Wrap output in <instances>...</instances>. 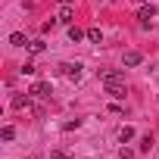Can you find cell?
<instances>
[{
  "label": "cell",
  "mask_w": 159,
  "mask_h": 159,
  "mask_svg": "<svg viewBox=\"0 0 159 159\" xmlns=\"http://www.w3.org/2000/svg\"><path fill=\"white\" fill-rule=\"evenodd\" d=\"M81 62H59V72L69 78V81H78V78H81Z\"/></svg>",
  "instance_id": "6da1fadb"
},
{
  "label": "cell",
  "mask_w": 159,
  "mask_h": 159,
  "mask_svg": "<svg viewBox=\"0 0 159 159\" xmlns=\"http://www.w3.org/2000/svg\"><path fill=\"white\" fill-rule=\"evenodd\" d=\"M103 88H106V94L112 97V100H125V81H103Z\"/></svg>",
  "instance_id": "7a4b0ae2"
},
{
  "label": "cell",
  "mask_w": 159,
  "mask_h": 159,
  "mask_svg": "<svg viewBox=\"0 0 159 159\" xmlns=\"http://www.w3.org/2000/svg\"><path fill=\"white\" fill-rule=\"evenodd\" d=\"M137 19H140V25L147 28L153 19H156V7H140V13H137Z\"/></svg>",
  "instance_id": "3957f363"
},
{
  "label": "cell",
  "mask_w": 159,
  "mask_h": 159,
  "mask_svg": "<svg viewBox=\"0 0 159 159\" xmlns=\"http://www.w3.org/2000/svg\"><path fill=\"white\" fill-rule=\"evenodd\" d=\"M143 62V56L137 53V50H128L125 56H122V66H128V69H134V66H140Z\"/></svg>",
  "instance_id": "277c9868"
},
{
  "label": "cell",
  "mask_w": 159,
  "mask_h": 159,
  "mask_svg": "<svg viewBox=\"0 0 159 159\" xmlns=\"http://www.w3.org/2000/svg\"><path fill=\"white\" fill-rule=\"evenodd\" d=\"M100 78L103 81H125V75L119 69H100Z\"/></svg>",
  "instance_id": "5b68a950"
},
{
  "label": "cell",
  "mask_w": 159,
  "mask_h": 159,
  "mask_svg": "<svg viewBox=\"0 0 159 159\" xmlns=\"http://www.w3.org/2000/svg\"><path fill=\"white\" fill-rule=\"evenodd\" d=\"M28 94H31V97H47V94H50V84H47V81H34Z\"/></svg>",
  "instance_id": "8992f818"
},
{
  "label": "cell",
  "mask_w": 159,
  "mask_h": 159,
  "mask_svg": "<svg viewBox=\"0 0 159 159\" xmlns=\"http://www.w3.org/2000/svg\"><path fill=\"white\" fill-rule=\"evenodd\" d=\"M10 44H13V47H28V41H25L22 31H13V34H10Z\"/></svg>",
  "instance_id": "52a82bcc"
},
{
  "label": "cell",
  "mask_w": 159,
  "mask_h": 159,
  "mask_svg": "<svg viewBox=\"0 0 159 159\" xmlns=\"http://www.w3.org/2000/svg\"><path fill=\"white\" fill-rule=\"evenodd\" d=\"M72 16H75V13H72V7H62L56 19H59V22H66V25H72Z\"/></svg>",
  "instance_id": "ba28073f"
},
{
  "label": "cell",
  "mask_w": 159,
  "mask_h": 159,
  "mask_svg": "<svg viewBox=\"0 0 159 159\" xmlns=\"http://www.w3.org/2000/svg\"><path fill=\"white\" fill-rule=\"evenodd\" d=\"M81 38H88V34H84L81 28H75V25H69V41H75V44H78Z\"/></svg>",
  "instance_id": "9c48e42d"
},
{
  "label": "cell",
  "mask_w": 159,
  "mask_h": 159,
  "mask_svg": "<svg viewBox=\"0 0 159 159\" xmlns=\"http://www.w3.org/2000/svg\"><path fill=\"white\" fill-rule=\"evenodd\" d=\"M131 137H134V128H131V125H125V128L119 131V140H122V143H128Z\"/></svg>",
  "instance_id": "30bf717a"
},
{
  "label": "cell",
  "mask_w": 159,
  "mask_h": 159,
  "mask_svg": "<svg viewBox=\"0 0 159 159\" xmlns=\"http://www.w3.org/2000/svg\"><path fill=\"white\" fill-rule=\"evenodd\" d=\"M88 41H91V44H100V41H103L100 28H88Z\"/></svg>",
  "instance_id": "8fae6325"
},
{
  "label": "cell",
  "mask_w": 159,
  "mask_h": 159,
  "mask_svg": "<svg viewBox=\"0 0 159 159\" xmlns=\"http://www.w3.org/2000/svg\"><path fill=\"white\" fill-rule=\"evenodd\" d=\"M28 53H44V41H28Z\"/></svg>",
  "instance_id": "7c38bea8"
},
{
  "label": "cell",
  "mask_w": 159,
  "mask_h": 159,
  "mask_svg": "<svg viewBox=\"0 0 159 159\" xmlns=\"http://www.w3.org/2000/svg\"><path fill=\"white\" fill-rule=\"evenodd\" d=\"M0 137H3V140H13V137H16V128H13V125H3V131H0Z\"/></svg>",
  "instance_id": "4fadbf2b"
},
{
  "label": "cell",
  "mask_w": 159,
  "mask_h": 159,
  "mask_svg": "<svg viewBox=\"0 0 159 159\" xmlns=\"http://www.w3.org/2000/svg\"><path fill=\"white\" fill-rule=\"evenodd\" d=\"M34 72H38L34 62H25V66H22V75H34Z\"/></svg>",
  "instance_id": "5bb4252c"
},
{
  "label": "cell",
  "mask_w": 159,
  "mask_h": 159,
  "mask_svg": "<svg viewBox=\"0 0 159 159\" xmlns=\"http://www.w3.org/2000/svg\"><path fill=\"white\" fill-rule=\"evenodd\" d=\"M119 159H134V153H131V150H125V147H122V153H119Z\"/></svg>",
  "instance_id": "9a60e30c"
},
{
  "label": "cell",
  "mask_w": 159,
  "mask_h": 159,
  "mask_svg": "<svg viewBox=\"0 0 159 159\" xmlns=\"http://www.w3.org/2000/svg\"><path fill=\"white\" fill-rule=\"evenodd\" d=\"M50 159H69V153H62V150H56V153H53Z\"/></svg>",
  "instance_id": "2e32d148"
},
{
  "label": "cell",
  "mask_w": 159,
  "mask_h": 159,
  "mask_svg": "<svg viewBox=\"0 0 159 159\" xmlns=\"http://www.w3.org/2000/svg\"><path fill=\"white\" fill-rule=\"evenodd\" d=\"M59 3H62V7H72V0H59Z\"/></svg>",
  "instance_id": "e0dca14e"
},
{
  "label": "cell",
  "mask_w": 159,
  "mask_h": 159,
  "mask_svg": "<svg viewBox=\"0 0 159 159\" xmlns=\"http://www.w3.org/2000/svg\"><path fill=\"white\" fill-rule=\"evenodd\" d=\"M134 3H143V0H134Z\"/></svg>",
  "instance_id": "ac0fdd59"
}]
</instances>
